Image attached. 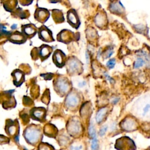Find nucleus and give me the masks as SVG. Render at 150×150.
<instances>
[{"mask_svg": "<svg viewBox=\"0 0 150 150\" xmlns=\"http://www.w3.org/2000/svg\"><path fill=\"white\" fill-rule=\"evenodd\" d=\"M53 87L58 95L63 96L69 93L70 84L66 77L59 76L53 81Z\"/></svg>", "mask_w": 150, "mask_h": 150, "instance_id": "nucleus-1", "label": "nucleus"}, {"mask_svg": "<svg viewBox=\"0 0 150 150\" xmlns=\"http://www.w3.org/2000/svg\"><path fill=\"white\" fill-rule=\"evenodd\" d=\"M52 50L53 49L50 46L47 45H42L40 47H35L31 52V56L32 59L35 60L40 58L42 61H44L49 57Z\"/></svg>", "mask_w": 150, "mask_h": 150, "instance_id": "nucleus-2", "label": "nucleus"}, {"mask_svg": "<svg viewBox=\"0 0 150 150\" xmlns=\"http://www.w3.org/2000/svg\"><path fill=\"white\" fill-rule=\"evenodd\" d=\"M115 148L117 150H136V145L129 137H123L116 140Z\"/></svg>", "mask_w": 150, "mask_h": 150, "instance_id": "nucleus-3", "label": "nucleus"}, {"mask_svg": "<svg viewBox=\"0 0 150 150\" xmlns=\"http://www.w3.org/2000/svg\"><path fill=\"white\" fill-rule=\"evenodd\" d=\"M40 129L33 125L28 127L24 132L25 139L30 144H36L40 137Z\"/></svg>", "mask_w": 150, "mask_h": 150, "instance_id": "nucleus-4", "label": "nucleus"}, {"mask_svg": "<svg viewBox=\"0 0 150 150\" xmlns=\"http://www.w3.org/2000/svg\"><path fill=\"white\" fill-rule=\"evenodd\" d=\"M67 70L71 74H77L82 70L81 63L75 57L72 56L67 61Z\"/></svg>", "mask_w": 150, "mask_h": 150, "instance_id": "nucleus-5", "label": "nucleus"}, {"mask_svg": "<svg viewBox=\"0 0 150 150\" xmlns=\"http://www.w3.org/2000/svg\"><path fill=\"white\" fill-rule=\"evenodd\" d=\"M80 101V98L78 93L75 91H70L65 99V106L69 110H73L76 108Z\"/></svg>", "mask_w": 150, "mask_h": 150, "instance_id": "nucleus-6", "label": "nucleus"}, {"mask_svg": "<svg viewBox=\"0 0 150 150\" xmlns=\"http://www.w3.org/2000/svg\"><path fill=\"white\" fill-rule=\"evenodd\" d=\"M138 127V122L133 117H126L120 123L121 129L126 132H132L136 129Z\"/></svg>", "mask_w": 150, "mask_h": 150, "instance_id": "nucleus-7", "label": "nucleus"}, {"mask_svg": "<svg viewBox=\"0 0 150 150\" xmlns=\"http://www.w3.org/2000/svg\"><path fill=\"white\" fill-rule=\"evenodd\" d=\"M67 19L69 25L74 29H78L80 25V21L76 11L71 9L67 13Z\"/></svg>", "mask_w": 150, "mask_h": 150, "instance_id": "nucleus-8", "label": "nucleus"}, {"mask_svg": "<svg viewBox=\"0 0 150 150\" xmlns=\"http://www.w3.org/2000/svg\"><path fill=\"white\" fill-rule=\"evenodd\" d=\"M53 62L54 64L59 68L63 67L66 63V56L60 50H56L53 54Z\"/></svg>", "mask_w": 150, "mask_h": 150, "instance_id": "nucleus-9", "label": "nucleus"}, {"mask_svg": "<svg viewBox=\"0 0 150 150\" xmlns=\"http://www.w3.org/2000/svg\"><path fill=\"white\" fill-rule=\"evenodd\" d=\"M38 35L39 39L43 42L49 43L54 40L51 30L44 25H42L38 29Z\"/></svg>", "mask_w": 150, "mask_h": 150, "instance_id": "nucleus-10", "label": "nucleus"}, {"mask_svg": "<svg viewBox=\"0 0 150 150\" xmlns=\"http://www.w3.org/2000/svg\"><path fill=\"white\" fill-rule=\"evenodd\" d=\"M75 36L76 34L71 30L64 29L57 35V38L58 41L64 43H68L76 38Z\"/></svg>", "mask_w": 150, "mask_h": 150, "instance_id": "nucleus-11", "label": "nucleus"}, {"mask_svg": "<svg viewBox=\"0 0 150 150\" xmlns=\"http://www.w3.org/2000/svg\"><path fill=\"white\" fill-rule=\"evenodd\" d=\"M50 16L49 11L43 8H38L36 9L35 12L34 17L38 22L41 23L45 22Z\"/></svg>", "mask_w": 150, "mask_h": 150, "instance_id": "nucleus-12", "label": "nucleus"}, {"mask_svg": "<svg viewBox=\"0 0 150 150\" xmlns=\"http://www.w3.org/2000/svg\"><path fill=\"white\" fill-rule=\"evenodd\" d=\"M46 115V110L43 107H34L30 110V117L37 121H42Z\"/></svg>", "mask_w": 150, "mask_h": 150, "instance_id": "nucleus-13", "label": "nucleus"}, {"mask_svg": "<svg viewBox=\"0 0 150 150\" xmlns=\"http://www.w3.org/2000/svg\"><path fill=\"white\" fill-rule=\"evenodd\" d=\"M22 33L28 38H32L37 32V28L33 23H29L22 25Z\"/></svg>", "mask_w": 150, "mask_h": 150, "instance_id": "nucleus-14", "label": "nucleus"}, {"mask_svg": "<svg viewBox=\"0 0 150 150\" xmlns=\"http://www.w3.org/2000/svg\"><path fill=\"white\" fill-rule=\"evenodd\" d=\"M8 40L13 43L21 44L26 41V37L22 32L16 31L13 33L12 32V33L8 36Z\"/></svg>", "mask_w": 150, "mask_h": 150, "instance_id": "nucleus-15", "label": "nucleus"}, {"mask_svg": "<svg viewBox=\"0 0 150 150\" xmlns=\"http://www.w3.org/2000/svg\"><path fill=\"white\" fill-rule=\"evenodd\" d=\"M67 130L71 134L77 135L81 132V125L80 121L76 118H73L69 122Z\"/></svg>", "mask_w": 150, "mask_h": 150, "instance_id": "nucleus-16", "label": "nucleus"}, {"mask_svg": "<svg viewBox=\"0 0 150 150\" xmlns=\"http://www.w3.org/2000/svg\"><path fill=\"white\" fill-rule=\"evenodd\" d=\"M13 77V83L16 87H19L25 81V74L19 69H16L11 73Z\"/></svg>", "mask_w": 150, "mask_h": 150, "instance_id": "nucleus-17", "label": "nucleus"}, {"mask_svg": "<svg viewBox=\"0 0 150 150\" xmlns=\"http://www.w3.org/2000/svg\"><path fill=\"white\" fill-rule=\"evenodd\" d=\"M110 10L115 13L116 15L121 14L123 13V11H124V8L122 4L120 3V1L115 2L114 3H112L111 5H110Z\"/></svg>", "mask_w": 150, "mask_h": 150, "instance_id": "nucleus-18", "label": "nucleus"}, {"mask_svg": "<svg viewBox=\"0 0 150 150\" xmlns=\"http://www.w3.org/2000/svg\"><path fill=\"white\" fill-rule=\"evenodd\" d=\"M107 111L108 109L106 107L101 108L98 110L96 115V121L98 124H100L101 122H103L104 118H105L107 113Z\"/></svg>", "mask_w": 150, "mask_h": 150, "instance_id": "nucleus-19", "label": "nucleus"}, {"mask_svg": "<svg viewBox=\"0 0 150 150\" xmlns=\"http://www.w3.org/2000/svg\"><path fill=\"white\" fill-rule=\"evenodd\" d=\"M52 15L53 20L56 23H62L64 22V16L62 11L59 9H54L52 11Z\"/></svg>", "mask_w": 150, "mask_h": 150, "instance_id": "nucleus-20", "label": "nucleus"}, {"mask_svg": "<svg viewBox=\"0 0 150 150\" xmlns=\"http://www.w3.org/2000/svg\"><path fill=\"white\" fill-rule=\"evenodd\" d=\"M6 122V132L9 135H13L16 131V125L14 121L9 120Z\"/></svg>", "mask_w": 150, "mask_h": 150, "instance_id": "nucleus-21", "label": "nucleus"}, {"mask_svg": "<svg viewBox=\"0 0 150 150\" xmlns=\"http://www.w3.org/2000/svg\"><path fill=\"white\" fill-rule=\"evenodd\" d=\"M106 18H105L104 17V15H102V14H98L97 15V16L96 17V19H95V22H96V24L99 26V27H101L104 23H105V19Z\"/></svg>", "mask_w": 150, "mask_h": 150, "instance_id": "nucleus-22", "label": "nucleus"}, {"mask_svg": "<svg viewBox=\"0 0 150 150\" xmlns=\"http://www.w3.org/2000/svg\"><path fill=\"white\" fill-rule=\"evenodd\" d=\"M144 64H145L144 60L142 57H138L134 63V67L135 69H139V67L143 66Z\"/></svg>", "mask_w": 150, "mask_h": 150, "instance_id": "nucleus-23", "label": "nucleus"}, {"mask_svg": "<svg viewBox=\"0 0 150 150\" xmlns=\"http://www.w3.org/2000/svg\"><path fill=\"white\" fill-rule=\"evenodd\" d=\"M88 134L90 137L92 138L96 137V132L94 128V126L92 122L90 123L88 128Z\"/></svg>", "mask_w": 150, "mask_h": 150, "instance_id": "nucleus-24", "label": "nucleus"}, {"mask_svg": "<svg viewBox=\"0 0 150 150\" xmlns=\"http://www.w3.org/2000/svg\"><path fill=\"white\" fill-rule=\"evenodd\" d=\"M98 149H99V146H98V139L96 137L95 138H92L91 149V150H98Z\"/></svg>", "mask_w": 150, "mask_h": 150, "instance_id": "nucleus-25", "label": "nucleus"}, {"mask_svg": "<svg viewBox=\"0 0 150 150\" xmlns=\"http://www.w3.org/2000/svg\"><path fill=\"white\" fill-rule=\"evenodd\" d=\"M115 63H116V61H115V59L114 58H112V59H110L106 63V65L107 66L110 68V69H112L115 66Z\"/></svg>", "mask_w": 150, "mask_h": 150, "instance_id": "nucleus-26", "label": "nucleus"}, {"mask_svg": "<svg viewBox=\"0 0 150 150\" xmlns=\"http://www.w3.org/2000/svg\"><path fill=\"white\" fill-rule=\"evenodd\" d=\"M150 110V104L147 103L145 104L144 107L142 109V115L145 116Z\"/></svg>", "mask_w": 150, "mask_h": 150, "instance_id": "nucleus-27", "label": "nucleus"}, {"mask_svg": "<svg viewBox=\"0 0 150 150\" xmlns=\"http://www.w3.org/2000/svg\"><path fill=\"white\" fill-rule=\"evenodd\" d=\"M107 129H108V126H107V125H104V126H103V127L100 128V131H99V132H98L99 135L101 136V137L103 136V135L105 134L106 131H107Z\"/></svg>", "mask_w": 150, "mask_h": 150, "instance_id": "nucleus-28", "label": "nucleus"}, {"mask_svg": "<svg viewBox=\"0 0 150 150\" xmlns=\"http://www.w3.org/2000/svg\"><path fill=\"white\" fill-rule=\"evenodd\" d=\"M50 94V93H49V91L47 93H46V91L44 93V94L43 96V97H45V100H44L43 103H45L46 104H48V103L50 101V94Z\"/></svg>", "mask_w": 150, "mask_h": 150, "instance_id": "nucleus-29", "label": "nucleus"}, {"mask_svg": "<svg viewBox=\"0 0 150 150\" xmlns=\"http://www.w3.org/2000/svg\"><path fill=\"white\" fill-rule=\"evenodd\" d=\"M40 76L42 77H43V78L46 80H49L52 79L53 77V74H52V73H46V74H42Z\"/></svg>", "mask_w": 150, "mask_h": 150, "instance_id": "nucleus-30", "label": "nucleus"}, {"mask_svg": "<svg viewBox=\"0 0 150 150\" xmlns=\"http://www.w3.org/2000/svg\"><path fill=\"white\" fill-rule=\"evenodd\" d=\"M23 103L24 104L26 103V105H31L32 104V101L30 100V98L25 96L24 97V98H23Z\"/></svg>", "mask_w": 150, "mask_h": 150, "instance_id": "nucleus-31", "label": "nucleus"}, {"mask_svg": "<svg viewBox=\"0 0 150 150\" xmlns=\"http://www.w3.org/2000/svg\"><path fill=\"white\" fill-rule=\"evenodd\" d=\"M39 150H50L49 146L46 144H42L39 146Z\"/></svg>", "mask_w": 150, "mask_h": 150, "instance_id": "nucleus-32", "label": "nucleus"}, {"mask_svg": "<svg viewBox=\"0 0 150 150\" xmlns=\"http://www.w3.org/2000/svg\"><path fill=\"white\" fill-rule=\"evenodd\" d=\"M119 100H120L119 98H117V97L114 98H113V99L112 100L111 103H112V104H116L119 101Z\"/></svg>", "mask_w": 150, "mask_h": 150, "instance_id": "nucleus-33", "label": "nucleus"}, {"mask_svg": "<svg viewBox=\"0 0 150 150\" xmlns=\"http://www.w3.org/2000/svg\"><path fill=\"white\" fill-rule=\"evenodd\" d=\"M105 76L107 77V79L111 83H112V81H113L112 79L107 73H105Z\"/></svg>", "mask_w": 150, "mask_h": 150, "instance_id": "nucleus-34", "label": "nucleus"}, {"mask_svg": "<svg viewBox=\"0 0 150 150\" xmlns=\"http://www.w3.org/2000/svg\"><path fill=\"white\" fill-rule=\"evenodd\" d=\"M6 140V138L4 137V136H2V135H0V142H4Z\"/></svg>", "mask_w": 150, "mask_h": 150, "instance_id": "nucleus-35", "label": "nucleus"}, {"mask_svg": "<svg viewBox=\"0 0 150 150\" xmlns=\"http://www.w3.org/2000/svg\"><path fill=\"white\" fill-rule=\"evenodd\" d=\"M11 29H12V30H13V29H15L16 28H17V25L16 24H13L12 26H11Z\"/></svg>", "mask_w": 150, "mask_h": 150, "instance_id": "nucleus-36", "label": "nucleus"}, {"mask_svg": "<svg viewBox=\"0 0 150 150\" xmlns=\"http://www.w3.org/2000/svg\"><path fill=\"white\" fill-rule=\"evenodd\" d=\"M86 60H87V63L89 62V56H88V53L87 52H86Z\"/></svg>", "mask_w": 150, "mask_h": 150, "instance_id": "nucleus-37", "label": "nucleus"}, {"mask_svg": "<svg viewBox=\"0 0 150 150\" xmlns=\"http://www.w3.org/2000/svg\"><path fill=\"white\" fill-rule=\"evenodd\" d=\"M15 141L16 142H19V135H16L15 137Z\"/></svg>", "mask_w": 150, "mask_h": 150, "instance_id": "nucleus-38", "label": "nucleus"}, {"mask_svg": "<svg viewBox=\"0 0 150 150\" xmlns=\"http://www.w3.org/2000/svg\"><path fill=\"white\" fill-rule=\"evenodd\" d=\"M2 35H3L2 34V33H1V32H0V37H1V36H2Z\"/></svg>", "mask_w": 150, "mask_h": 150, "instance_id": "nucleus-39", "label": "nucleus"}]
</instances>
